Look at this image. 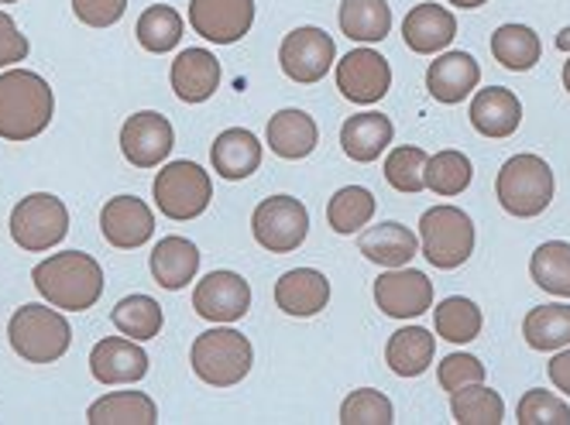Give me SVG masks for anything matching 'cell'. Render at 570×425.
<instances>
[{"instance_id":"cell-1","label":"cell","mask_w":570,"mask_h":425,"mask_svg":"<svg viewBox=\"0 0 570 425\" xmlns=\"http://www.w3.org/2000/svg\"><path fill=\"white\" fill-rule=\"evenodd\" d=\"M31 285L56 309L87 313L104 295V268L87 250H66L38 261L31 271Z\"/></svg>"},{"instance_id":"cell-2","label":"cell","mask_w":570,"mask_h":425,"mask_svg":"<svg viewBox=\"0 0 570 425\" xmlns=\"http://www.w3.org/2000/svg\"><path fill=\"white\" fill-rule=\"evenodd\" d=\"M56 113V97L49 82L31 69H8L0 76V138L31 141L46 131Z\"/></svg>"},{"instance_id":"cell-3","label":"cell","mask_w":570,"mask_h":425,"mask_svg":"<svg viewBox=\"0 0 570 425\" xmlns=\"http://www.w3.org/2000/svg\"><path fill=\"white\" fill-rule=\"evenodd\" d=\"M189 364H193V374L203 380V385L230 388V385H240V380L252 374L255 350H252V339L244 333H237L230 323H217L214 329H207L203 336L193 339Z\"/></svg>"},{"instance_id":"cell-4","label":"cell","mask_w":570,"mask_h":425,"mask_svg":"<svg viewBox=\"0 0 570 425\" xmlns=\"http://www.w3.org/2000/svg\"><path fill=\"white\" fill-rule=\"evenodd\" d=\"M8 344L28 364H56L72 347V326L56 306L28 303L8 323Z\"/></svg>"},{"instance_id":"cell-5","label":"cell","mask_w":570,"mask_h":425,"mask_svg":"<svg viewBox=\"0 0 570 425\" xmlns=\"http://www.w3.org/2000/svg\"><path fill=\"white\" fill-rule=\"evenodd\" d=\"M553 168L540 158V155H512L502 172L495 179V196L502 202V209L509 217L529 220L547 212V206L553 202Z\"/></svg>"},{"instance_id":"cell-6","label":"cell","mask_w":570,"mask_h":425,"mask_svg":"<svg viewBox=\"0 0 570 425\" xmlns=\"http://www.w3.org/2000/svg\"><path fill=\"white\" fill-rule=\"evenodd\" d=\"M474 220L461 206H430L420 217V244H423V258L440 268V271H454L461 268L471 254H474Z\"/></svg>"},{"instance_id":"cell-7","label":"cell","mask_w":570,"mask_h":425,"mask_svg":"<svg viewBox=\"0 0 570 425\" xmlns=\"http://www.w3.org/2000/svg\"><path fill=\"white\" fill-rule=\"evenodd\" d=\"M214 199V182L203 172V165L196 161H169L161 172L155 176V206L166 212L169 220H196L203 217V209Z\"/></svg>"},{"instance_id":"cell-8","label":"cell","mask_w":570,"mask_h":425,"mask_svg":"<svg viewBox=\"0 0 570 425\" xmlns=\"http://www.w3.org/2000/svg\"><path fill=\"white\" fill-rule=\"evenodd\" d=\"M66 234H69V209L52 192H31L18 199V206L11 209V240L21 250L31 254L52 250L66 240Z\"/></svg>"},{"instance_id":"cell-9","label":"cell","mask_w":570,"mask_h":425,"mask_svg":"<svg viewBox=\"0 0 570 425\" xmlns=\"http://www.w3.org/2000/svg\"><path fill=\"white\" fill-rule=\"evenodd\" d=\"M252 234L268 254H293L306 244L309 212L296 196H268L252 212Z\"/></svg>"},{"instance_id":"cell-10","label":"cell","mask_w":570,"mask_h":425,"mask_svg":"<svg viewBox=\"0 0 570 425\" xmlns=\"http://www.w3.org/2000/svg\"><path fill=\"white\" fill-rule=\"evenodd\" d=\"M334 59H337L334 38L323 28H313V24H303V28L289 31V34L282 38V46H278L282 72L289 76L293 82H299V87L320 82L323 76L331 72Z\"/></svg>"},{"instance_id":"cell-11","label":"cell","mask_w":570,"mask_h":425,"mask_svg":"<svg viewBox=\"0 0 570 425\" xmlns=\"http://www.w3.org/2000/svg\"><path fill=\"white\" fill-rule=\"evenodd\" d=\"M392 87V66L382 52L361 46V49H351L347 56H341L337 62V90L344 100L351 103H379L385 100Z\"/></svg>"},{"instance_id":"cell-12","label":"cell","mask_w":570,"mask_h":425,"mask_svg":"<svg viewBox=\"0 0 570 425\" xmlns=\"http://www.w3.org/2000/svg\"><path fill=\"white\" fill-rule=\"evenodd\" d=\"M176 131L169 117L155 110H138L120 127V155H125L135 168H155L173 155Z\"/></svg>"},{"instance_id":"cell-13","label":"cell","mask_w":570,"mask_h":425,"mask_svg":"<svg viewBox=\"0 0 570 425\" xmlns=\"http://www.w3.org/2000/svg\"><path fill=\"white\" fill-rule=\"evenodd\" d=\"M193 309L210 323H237L252 309V285L237 271H210L193 288Z\"/></svg>"},{"instance_id":"cell-14","label":"cell","mask_w":570,"mask_h":425,"mask_svg":"<svg viewBox=\"0 0 570 425\" xmlns=\"http://www.w3.org/2000/svg\"><path fill=\"white\" fill-rule=\"evenodd\" d=\"M189 24L214 46H234L255 24V0H189Z\"/></svg>"},{"instance_id":"cell-15","label":"cell","mask_w":570,"mask_h":425,"mask_svg":"<svg viewBox=\"0 0 570 425\" xmlns=\"http://www.w3.org/2000/svg\"><path fill=\"white\" fill-rule=\"evenodd\" d=\"M375 306L392 319H416L433 306V281L416 268H389L375 278Z\"/></svg>"},{"instance_id":"cell-16","label":"cell","mask_w":570,"mask_h":425,"mask_svg":"<svg viewBox=\"0 0 570 425\" xmlns=\"http://www.w3.org/2000/svg\"><path fill=\"white\" fill-rule=\"evenodd\" d=\"M100 234L117 250L145 247L155 234V212L138 196H114L100 209Z\"/></svg>"},{"instance_id":"cell-17","label":"cell","mask_w":570,"mask_h":425,"mask_svg":"<svg viewBox=\"0 0 570 425\" xmlns=\"http://www.w3.org/2000/svg\"><path fill=\"white\" fill-rule=\"evenodd\" d=\"M90 374L100 385H138L148 374V354L141 350L138 339L131 336H104L100 344L90 350Z\"/></svg>"},{"instance_id":"cell-18","label":"cell","mask_w":570,"mask_h":425,"mask_svg":"<svg viewBox=\"0 0 570 425\" xmlns=\"http://www.w3.org/2000/svg\"><path fill=\"white\" fill-rule=\"evenodd\" d=\"M331 303V281L316 268H293L275 281V306L285 316L313 319Z\"/></svg>"},{"instance_id":"cell-19","label":"cell","mask_w":570,"mask_h":425,"mask_svg":"<svg viewBox=\"0 0 570 425\" xmlns=\"http://www.w3.org/2000/svg\"><path fill=\"white\" fill-rule=\"evenodd\" d=\"M481 82V66L471 52H443L426 69V90L440 103H464Z\"/></svg>"},{"instance_id":"cell-20","label":"cell","mask_w":570,"mask_h":425,"mask_svg":"<svg viewBox=\"0 0 570 425\" xmlns=\"http://www.w3.org/2000/svg\"><path fill=\"white\" fill-rule=\"evenodd\" d=\"M402 38L416 56H436L458 38V18L451 14V8L420 4V8H413L410 14H405Z\"/></svg>"},{"instance_id":"cell-21","label":"cell","mask_w":570,"mask_h":425,"mask_svg":"<svg viewBox=\"0 0 570 425\" xmlns=\"http://www.w3.org/2000/svg\"><path fill=\"white\" fill-rule=\"evenodd\" d=\"M210 165L214 172L224 176L227 182H240L258 172L262 165V141L248 127H230V131H220L214 148H210Z\"/></svg>"},{"instance_id":"cell-22","label":"cell","mask_w":570,"mask_h":425,"mask_svg":"<svg viewBox=\"0 0 570 425\" xmlns=\"http://www.w3.org/2000/svg\"><path fill=\"white\" fill-rule=\"evenodd\" d=\"M320 141V127L316 120L306 113V110H296V107H285L278 110L268 127H265V145L285 158V161H299V158H309L313 148Z\"/></svg>"},{"instance_id":"cell-23","label":"cell","mask_w":570,"mask_h":425,"mask_svg":"<svg viewBox=\"0 0 570 425\" xmlns=\"http://www.w3.org/2000/svg\"><path fill=\"white\" fill-rule=\"evenodd\" d=\"M220 62L207 49H186L173 62V90L183 103H203L210 100L220 87Z\"/></svg>"},{"instance_id":"cell-24","label":"cell","mask_w":570,"mask_h":425,"mask_svg":"<svg viewBox=\"0 0 570 425\" xmlns=\"http://www.w3.org/2000/svg\"><path fill=\"white\" fill-rule=\"evenodd\" d=\"M392 138H395V123H392V117L375 113V110H368V113H354V117H347L344 127H341V148H344V155H347L351 161H361V165H368V161L382 158V155L389 151Z\"/></svg>"},{"instance_id":"cell-25","label":"cell","mask_w":570,"mask_h":425,"mask_svg":"<svg viewBox=\"0 0 570 425\" xmlns=\"http://www.w3.org/2000/svg\"><path fill=\"white\" fill-rule=\"evenodd\" d=\"M519 123H522V103L505 87L478 90V97L471 100V127L484 138H509L519 131Z\"/></svg>"},{"instance_id":"cell-26","label":"cell","mask_w":570,"mask_h":425,"mask_svg":"<svg viewBox=\"0 0 570 425\" xmlns=\"http://www.w3.org/2000/svg\"><path fill=\"white\" fill-rule=\"evenodd\" d=\"M148 268H151V278L169 288V291H179L186 288L189 281H196V271H199V247L186 237H161L155 247H151V258H148Z\"/></svg>"},{"instance_id":"cell-27","label":"cell","mask_w":570,"mask_h":425,"mask_svg":"<svg viewBox=\"0 0 570 425\" xmlns=\"http://www.w3.org/2000/svg\"><path fill=\"white\" fill-rule=\"evenodd\" d=\"M361 254L368 258L372 265H382V268H402V265H410L416 258V250H420V237L410 230V227H402L395 220H385V224H375L361 234L357 240Z\"/></svg>"},{"instance_id":"cell-28","label":"cell","mask_w":570,"mask_h":425,"mask_svg":"<svg viewBox=\"0 0 570 425\" xmlns=\"http://www.w3.org/2000/svg\"><path fill=\"white\" fill-rule=\"evenodd\" d=\"M436 336L423 326H405L385 344V364L399 377H420L433 364Z\"/></svg>"},{"instance_id":"cell-29","label":"cell","mask_w":570,"mask_h":425,"mask_svg":"<svg viewBox=\"0 0 570 425\" xmlns=\"http://www.w3.org/2000/svg\"><path fill=\"white\" fill-rule=\"evenodd\" d=\"M337 24L341 34L357 46H375L392 31V11L385 0H341Z\"/></svg>"},{"instance_id":"cell-30","label":"cell","mask_w":570,"mask_h":425,"mask_svg":"<svg viewBox=\"0 0 570 425\" xmlns=\"http://www.w3.org/2000/svg\"><path fill=\"white\" fill-rule=\"evenodd\" d=\"M90 425H155L158 408L145 392H110L87 412Z\"/></svg>"},{"instance_id":"cell-31","label":"cell","mask_w":570,"mask_h":425,"mask_svg":"<svg viewBox=\"0 0 570 425\" xmlns=\"http://www.w3.org/2000/svg\"><path fill=\"white\" fill-rule=\"evenodd\" d=\"M522 336L525 344L540 350V354H553L570 347V306H537L529 309L522 319Z\"/></svg>"},{"instance_id":"cell-32","label":"cell","mask_w":570,"mask_h":425,"mask_svg":"<svg viewBox=\"0 0 570 425\" xmlns=\"http://www.w3.org/2000/svg\"><path fill=\"white\" fill-rule=\"evenodd\" d=\"M492 56L502 69H512V72H525L533 69L543 56V46H540V34L525 24H502L495 34H492Z\"/></svg>"},{"instance_id":"cell-33","label":"cell","mask_w":570,"mask_h":425,"mask_svg":"<svg viewBox=\"0 0 570 425\" xmlns=\"http://www.w3.org/2000/svg\"><path fill=\"white\" fill-rule=\"evenodd\" d=\"M451 412H454V422L461 425H502L505 398L488 388L484 380H478V385H464L451 392Z\"/></svg>"},{"instance_id":"cell-34","label":"cell","mask_w":570,"mask_h":425,"mask_svg":"<svg viewBox=\"0 0 570 425\" xmlns=\"http://www.w3.org/2000/svg\"><path fill=\"white\" fill-rule=\"evenodd\" d=\"M375 196L364 186H344L334 192V199L327 202V224L334 234H357L372 224L375 217Z\"/></svg>"},{"instance_id":"cell-35","label":"cell","mask_w":570,"mask_h":425,"mask_svg":"<svg viewBox=\"0 0 570 425\" xmlns=\"http://www.w3.org/2000/svg\"><path fill=\"white\" fill-rule=\"evenodd\" d=\"M433 326L446 344H471L484 326V316H481L478 303H471L468 295H451V299H443L433 309Z\"/></svg>"},{"instance_id":"cell-36","label":"cell","mask_w":570,"mask_h":425,"mask_svg":"<svg viewBox=\"0 0 570 425\" xmlns=\"http://www.w3.org/2000/svg\"><path fill=\"white\" fill-rule=\"evenodd\" d=\"M114 326L138 339V344H148V339H155L161 333V323H166V316H161V306L151 299V295H125L114 313H110Z\"/></svg>"},{"instance_id":"cell-37","label":"cell","mask_w":570,"mask_h":425,"mask_svg":"<svg viewBox=\"0 0 570 425\" xmlns=\"http://www.w3.org/2000/svg\"><path fill=\"white\" fill-rule=\"evenodd\" d=\"M529 275H533V281L543 291L570 299V244L567 240L540 244L533 250V261H529Z\"/></svg>"},{"instance_id":"cell-38","label":"cell","mask_w":570,"mask_h":425,"mask_svg":"<svg viewBox=\"0 0 570 425\" xmlns=\"http://www.w3.org/2000/svg\"><path fill=\"white\" fill-rule=\"evenodd\" d=\"M141 49L151 52V56H166L173 52L179 41H183V18L176 14V8L169 4H155V8H145L141 18H138V28H135Z\"/></svg>"},{"instance_id":"cell-39","label":"cell","mask_w":570,"mask_h":425,"mask_svg":"<svg viewBox=\"0 0 570 425\" xmlns=\"http://www.w3.org/2000/svg\"><path fill=\"white\" fill-rule=\"evenodd\" d=\"M471 179H474V168L464 151L446 148V151L430 155V161H426V189L443 199L461 196L471 186Z\"/></svg>"},{"instance_id":"cell-40","label":"cell","mask_w":570,"mask_h":425,"mask_svg":"<svg viewBox=\"0 0 570 425\" xmlns=\"http://www.w3.org/2000/svg\"><path fill=\"white\" fill-rule=\"evenodd\" d=\"M426 161L430 155L416 145H402L385 158V179L395 192L413 196L420 189H426Z\"/></svg>"},{"instance_id":"cell-41","label":"cell","mask_w":570,"mask_h":425,"mask_svg":"<svg viewBox=\"0 0 570 425\" xmlns=\"http://www.w3.org/2000/svg\"><path fill=\"white\" fill-rule=\"evenodd\" d=\"M395 408L375 388H357L341 405V425H392Z\"/></svg>"},{"instance_id":"cell-42","label":"cell","mask_w":570,"mask_h":425,"mask_svg":"<svg viewBox=\"0 0 570 425\" xmlns=\"http://www.w3.org/2000/svg\"><path fill=\"white\" fill-rule=\"evenodd\" d=\"M519 425H570V405L557 398L553 392H525L519 408H515Z\"/></svg>"},{"instance_id":"cell-43","label":"cell","mask_w":570,"mask_h":425,"mask_svg":"<svg viewBox=\"0 0 570 425\" xmlns=\"http://www.w3.org/2000/svg\"><path fill=\"white\" fill-rule=\"evenodd\" d=\"M436 377H440V388L451 395V392H458L464 385H478V380H484L488 367L478 357H471V354H451V357L440 360Z\"/></svg>"},{"instance_id":"cell-44","label":"cell","mask_w":570,"mask_h":425,"mask_svg":"<svg viewBox=\"0 0 570 425\" xmlns=\"http://www.w3.org/2000/svg\"><path fill=\"white\" fill-rule=\"evenodd\" d=\"M128 0H72V14L90 28H110L125 18Z\"/></svg>"},{"instance_id":"cell-45","label":"cell","mask_w":570,"mask_h":425,"mask_svg":"<svg viewBox=\"0 0 570 425\" xmlns=\"http://www.w3.org/2000/svg\"><path fill=\"white\" fill-rule=\"evenodd\" d=\"M28 59V38L8 11H0V69Z\"/></svg>"},{"instance_id":"cell-46","label":"cell","mask_w":570,"mask_h":425,"mask_svg":"<svg viewBox=\"0 0 570 425\" xmlns=\"http://www.w3.org/2000/svg\"><path fill=\"white\" fill-rule=\"evenodd\" d=\"M547 374H550V380H553V388H557V392L570 395V347L553 350V360L547 364Z\"/></svg>"},{"instance_id":"cell-47","label":"cell","mask_w":570,"mask_h":425,"mask_svg":"<svg viewBox=\"0 0 570 425\" xmlns=\"http://www.w3.org/2000/svg\"><path fill=\"white\" fill-rule=\"evenodd\" d=\"M451 8H464V11H478V8H484L488 0H446Z\"/></svg>"},{"instance_id":"cell-48","label":"cell","mask_w":570,"mask_h":425,"mask_svg":"<svg viewBox=\"0 0 570 425\" xmlns=\"http://www.w3.org/2000/svg\"><path fill=\"white\" fill-rule=\"evenodd\" d=\"M557 49H560V52H570V28H563V31L557 34Z\"/></svg>"},{"instance_id":"cell-49","label":"cell","mask_w":570,"mask_h":425,"mask_svg":"<svg viewBox=\"0 0 570 425\" xmlns=\"http://www.w3.org/2000/svg\"><path fill=\"white\" fill-rule=\"evenodd\" d=\"M563 90L570 93V59L563 62Z\"/></svg>"},{"instance_id":"cell-50","label":"cell","mask_w":570,"mask_h":425,"mask_svg":"<svg viewBox=\"0 0 570 425\" xmlns=\"http://www.w3.org/2000/svg\"><path fill=\"white\" fill-rule=\"evenodd\" d=\"M0 4H18V0H0Z\"/></svg>"}]
</instances>
